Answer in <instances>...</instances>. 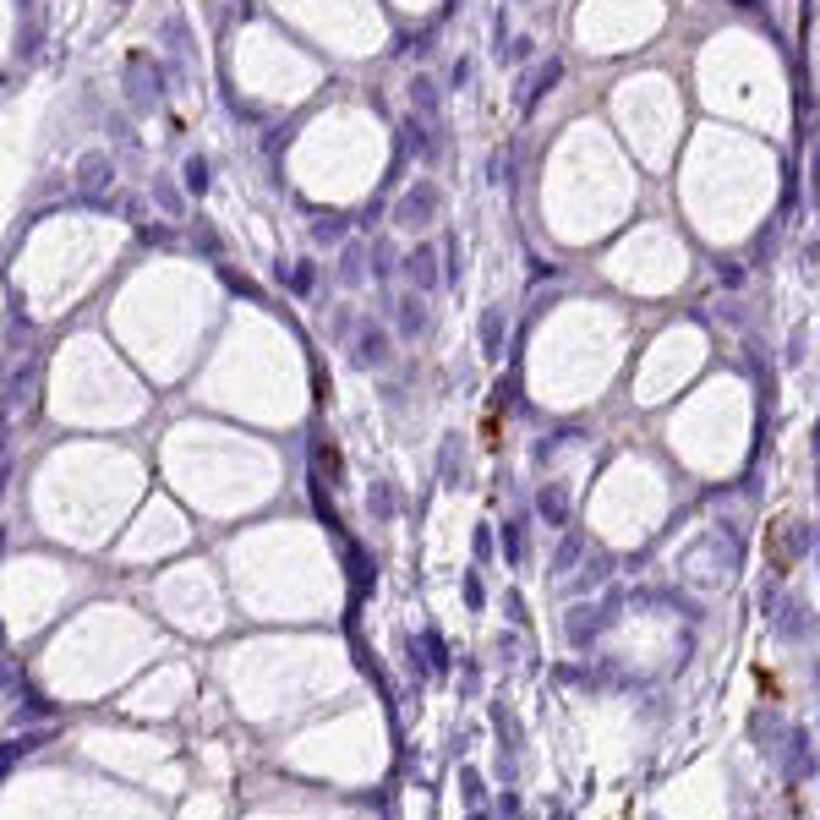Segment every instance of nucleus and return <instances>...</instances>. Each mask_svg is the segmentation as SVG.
Wrapping results in <instances>:
<instances>
[]
</instances>
